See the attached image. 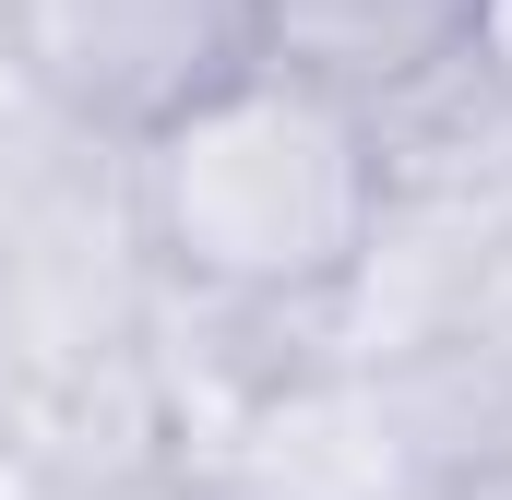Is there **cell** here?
Wrapping results in <instances>:
<instances>
[{
  "instance_id": "obj_1",
  "label": "cell",
  "mask_w": 512,
  "mask_h": 500,
  "mask_svg": "<svg viewBox=\"0 0 512 500\" xmlns=\"http://www.w3.org/2000/svg\"><path fill=\"white\" fill-rule=\"evenodd\" d=\"M120 191L167 310L334 334L393 227V131L286 72H239L191 120L131 143Z\"/></svg>"
},
{
  "instance_id": "obj_2",
  "label": "cell",
  "mask_w": 512,
  "mask_h": 500,
  "mask_svg": "<svg viewBox=\"0 0 512 500\" xmlns=\"http://www.w3.org/2000/svg\"><path fill=\"white\" fill-rule=\"evenodd\" d=\"M0 72L60 143L131 155L262 72V0H0Z\"/></svg>"
},
{
  "instance_id": "obj_3",
  "label": "cell",
  "mask_w": 512,
  "mask_h": 500,
  "mask_svg": "<svg viewBox=\"0 0 512 500\" xmlns=\"http://www.w3.org/2000/svg\"><path fill=\"white\" fill-rule=\"evenodd\" d=\"M512 0H262V72L358 108V120H417L465 96L501 48Z\"/></svg>"
},
{
  "instance_id": "obj_4",
  "label": "cell",
  "mask_w": 512,
  "mask_h": 500,
  "mask_svg": "<svg viewBox=\"0 0 512 500\" xmlns=\"http://www.w3.org/2000/svg\"><path fill=\"white\" fill-rule=\"evenodd\" d=\"M48 500H215L179 453H143V465H120V477H84V489H48Z\"/></svg>"
},
{
  "instance_id": "obj_5",
  "label": "cell",
  "mask_w": 512,
  "mask_h": 500,
  "mask_svg": "<svg viewBox=\"0 0 512 500\" xmlns=\"http://www.w3.org/2000/svg\"><path fill=\"white\" fill-rule=\"evenodd\" d=\"M429 500H512V441H477V453H453V465L429 477Z\"/></svg>"
},
{
  "instance_id": "obj_6",
  "label": "cell",
  "mask_w": 512,
  "mask_h": 500,
  "mask_svg": "<svg viewBox=\"0 0 512 500\" xmlns=\"http://www.w3.org/2000/svg\"><path fill=\"white\" fill-rule=\"evenodd\" d=\"M36 143H48V120H36V108L12 96V72H0V179H12V167H24Z\"/></svg>"
}]
</instances>
